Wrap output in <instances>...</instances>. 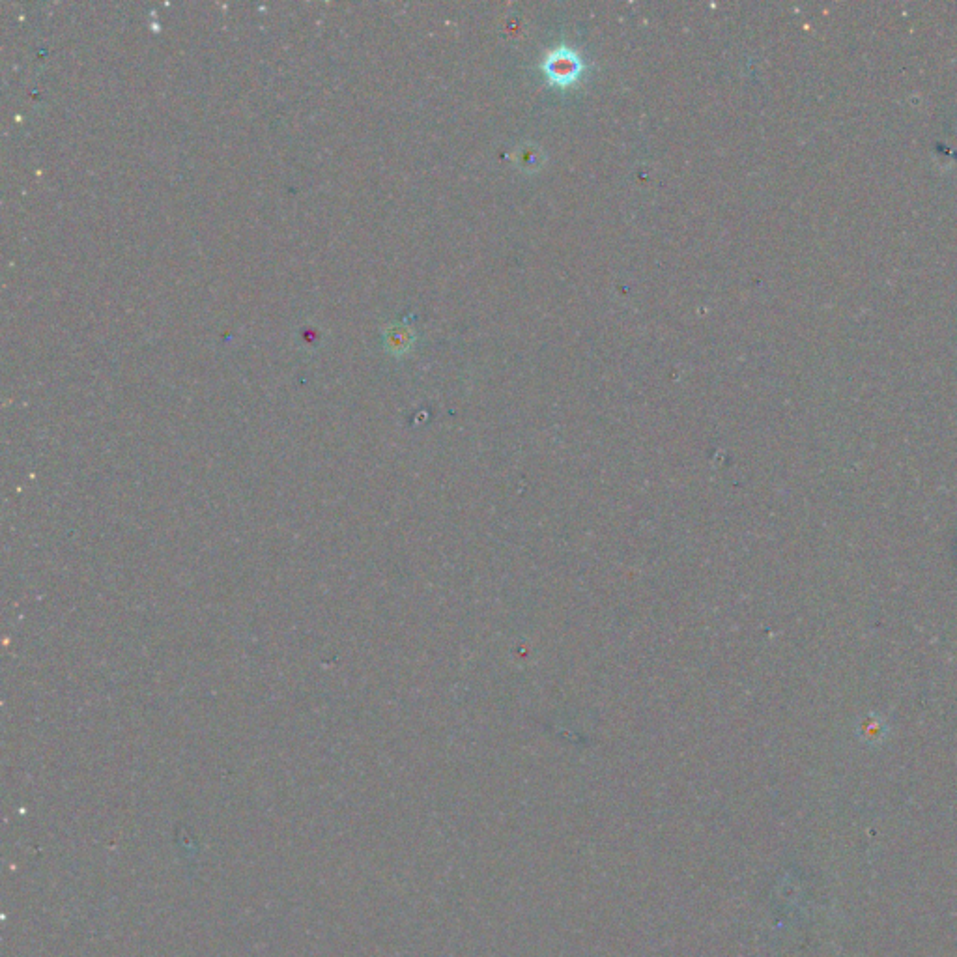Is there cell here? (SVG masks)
Returning <instances> with one entry per match:
<instances>
[{"mask_svg": "<svg viewBox=\"0 0 957 957\" xmlns=\"http://www.w3.org/2000/svg\"><path fill=\"white\" fill-rule=\"evenodd\" d=\"M578 66H580V62L572 53L558 51L554 57L548 60L546 70H548L552 79H556L559 83H567L578 75V70H580Z\"/></svg>", "mask_w": 957, "mask_h": 957, "instance_id": "cell-1", "label": "cell"}, {"mask_svg": "<svg viewBox=\"0 0 957 957\" xmlns=\"http://www.w3.org/2000/svg\"><path fill=\"white\" fill-rule=\"evenodd\" d=\"M857 733L868 746H877V744L885 743L888 726L881 716L868 715L858 722Z\"/></svg>", "mask_w": 957, "mask_h": 957, "instance_id": "cell-2", "label": "cell"}]
</instances>
